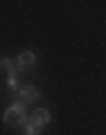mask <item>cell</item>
Here are the masks:
<instances>
[{"instance_id":"obj_2","label":"cell","mask_w":106,"mask_h":135,"mask_svg":"<svg viewBox=\"0 0 106 135\" xmlns=\"http://www.w3.org/2000/svg\"><path fill=\"white\" fill-rule=\"evenodd\" d=\"M16 65L20 68V70H29V68L36 65V54L34 52H20L18 56H16Z\"/></svg>"},{"instance_id":"obj_1","label":"cell","mask_w":106,"mask_h":135,"mask_svg":"<svg viewBox=\"0 0 106 135\" xmlns=\"http://www.w3.org/2000/svg\"><path fill=\"white\" fill-rule=\"evenodd\" d=\"M2 119H5V124H9V126H25V124H27L25 104H23V101H14V104L5 110Z\"/></svg>"},{"instance_id":"obj_5","label":"cell","mask_w":106,"mask_h":135,"mask_svg":"<svg viewBox=\"0 0 106 135\" xmlns=\"http://www.w3.org/2000/svg\"><path fill=\"white\" fill-rule=\"evenodd\" d=\"M0 70H5L7 77H16V65H14V61H11V59H7V56L0 59Z\"/></svg>"},{"instance_id":"obj_4","label":"cell","mask_w":106,"mask_h":135,"mask_svg":"<svg viewBox=\"0 0 106 135\" xmlns=\"http://www.w3.org/2000/svg\"><path fill=\"white\" fill-rule=\"evenodd\" d=\"M29 122H32L34 126H39V128H43V126H48V124H50V113L45 110V108H39V110H34V113H32Z\"/></svg>"},{"instance_id":"obj_3","label":"cell","mask_w":106,"mask_h":135,"mask_svg":"<svg viewBox=\"0 0 106 135\" xmlns=\"http://www.w3.org/2000/svg\"><path fill=\"white\" fill-rule=\"evenodd\" d=\"M20 101H23V104H34V101L39 99V88H34V86H23L20 88Z\"/></svg>"},{"instance_id":"obj_6","label":"cell","mask_w":106,"mask_h":135,"mask_svg":"<svg viewBox=\"0 0 106 135\" xmlns=\"http://www.w3.org/2000/svg\"><path fill=\"white\" fill-rule=\"evenodd\" d=\"M23 135H41V128H39V126H34L32 122L27 119V124L23 126Z\"/></svg>"}]
</instances>
